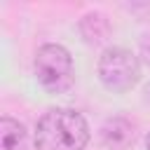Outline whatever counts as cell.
Instances as JSON below:
<instances>
[{
  "instance_id": "6da1fadb",
  "label": "cell",
  "mask_w": 150,
  "mask_h": 150,
  "mask_svg": "<svg viewBox=\"0 0 150 150\" xmlns=\"http://www.w3.org/2000/svg\"><path fill=\"white\" fill-rule=\"evenodd\" d=\"M89 141V127L84 117L68 108L47 110L35 127L38 150H84Z\"/></svg>"
},
{
  "instance_id": "52a82bcc",
  "label": "cell",
  "mask_w": 150,
  "mask_h": 150,
  "mask_svg": "<svg viewBox=\"0 0 150 150\" xmlns=\"http://www.w3.org/2000/svg\"><path fill=\"white\" fill-rule=\"evenodd\" d=\"M145 145H148V150H150V134H148V138H145Z\"/></svg>"
},
{
  "instance_id": "3957f363",
  "label": "cell",
  "mask_w": 150,
  "mask_h": 150,
  "mask_svg": "<svg viewBox=\"0 0 150 150\" xmlns=\"http://www.w3.org/2000/svg\"><path fill=\"white\" fill-rule=\"evenodd\" d=\"M98 77L110 91H129L141 77L138 59L124 47H110L98 59Z\"/></svg>"
},
{
  "instance_id": "7a4b0ae2",
  "label": "cell",
  "mask_w": 150,
  "mask_h": 150,
  "mask_svg": "<svg viewBox=\"0 0 150 150\" xmlns=\"http://www.w3.org/2000/svg\"><path fill=\"white\" fill-rule=\"evenodd\" d=\"M35 75L40 84L52 94H61L70 89L75 80V70L68 49L61 45H42L35 54Z\"/></svg>"
},
{
  "instance_id": "5b68a950",
  "label": "cell",
  "mask_w": 150,
  "mask_h": 150,
  "mask_svg": "<svg viewBox=\"0 0 150 150\" xmlns=\"http://www.w3.org/2000/svg\"><path fill=\"white\" fill-rule=\"evenodd\" d=\"M103 141L110 148H124V145H129L134 141V127L127 120L115 117V120L105 122V127H103Z\"/></svg>"
},
{
  "instance_id": "277c9868",
  "label": "cell",
  "mask_w": 150,
  "mask_h": 150,
  "mask_svg": "<svg viewBox=\"0 0 150 150\" xmlns=\"http://www.w3.org/2000/svg\"><path fill=\"white\" fill-rule=\"evenodd\" d=\"M0 150H26V129L12 117L0 120Z\"/></svg>"
},
{
  "instance_id": "8992f818",
  "label": "cell",
  "mask_w": 150,
  "mask_h": 150,
  "mask_svg": "<svg viewBox=\"0 0 150 150\" xmlns=\"http://www.w3.org/2000/svg\"><path fill=\"white\" fill-rule=\"evenodd\" d=\"M141 54H143V59H145V63L150 66V33L141 40Z\"/></svg>"
}]
</instances>
